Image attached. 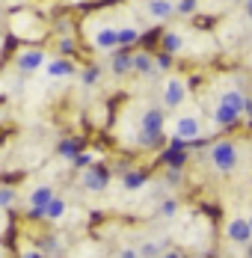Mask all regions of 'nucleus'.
Listing matches in <instances>:
<instances>
[{
	"label": "nucleus",
	"mask_w": 252,
	"mask_h": 258,
	"mask_svg": "<svg viewBox=\"0 0 252 258\" xmlns=\"http://www.w3.org/2000/svg\"><path fill=\"white\" fill-rule=\"evenodd\" d=\"M211 163L220 172H231L237 166V149H234V143H214L211 146Z\"/></svg>",
	"instance_id": "1"
},
{
	"label": "nucleus",
	"mask_w": 252,
	"mask_h": 258,
	"mask_svg": "<svg viewBox=\"0 0 252 258\" xmlns=\"http://www.w3.org/2000/svg\"><path fill=\"white\" fill-rule=\"evenodd\" d=\"M187 146H190L187 140L175 137V140H172V146H169V149L163 152V160H166V163H169L172 169H181V166H184V160H187V152H184Z\"/></svg>",
	"instance_id": "2"
},
{
	"label": "nucleus",
	"mask_w": 252,
	"mask_h": 258,
	"mask_svg": "<svg viewBox=\"0 0 252 258\" xmlns=\"http://www.w3.org/2000/svg\"><path fill=\"white\" fill-rule=\"evenodd\" d=\"M163 125H166V119H163V110H157V107H151L143 113V122H140V128L146 131V134H163Z\"/></svg>",
	"instance_id": "3"
},
{
	"label": "nucleus",
	"mask_w": 252,
	"mask_h": 258,
	"mask_svg": "<svg viewBox=\"0 0 252 258\" xmlns=\"http://www.w3.org/2000/svg\"><path fill=\"white\" fill-rule=\"evenodd\" d=\"M226 234H228V240H234V243H249V237H252L249 220H231Z\"/></svg>",
	"instance_id": "4"
},
{
	"label": "nucleus",
	"mask_w": 252,
	"mask_h": 258,
	"mask_svg": "<svg viewBox=\"0 0 252 258\" xmlns=\"http://www.w3.org/2000/svg\"><path fill=\"white\" fill-rule=\"evenodd\" d=\"M187 95V86L184 80H166V89H163V104L166 107H178Z\"/></svg>",
	"instance_id": "5"
},
{
	"label": "nucleus",
	"mask_w": 252,
	"mask_h": 258,
	"mask_svg": "<svg viewBox=\"0 0 252 258\" xmlns=\"http://www.w3.org/2000/svg\"><path fill=\"white\" fill-rule=\"evenodd\" d=\"M237 116H240V110H237V107H231V104H226V101H220L217 107H214V125L228 128V125H234V122H237Z\"/></svg>",
	"instance_id": "6"
},
{
	"label": "nucleus",
	"mask_w": 252,
	"mask_h": 258,
	"mask_svg": "<svg viewBox=\"0 0 252 258\" xmlns=\"http://www.w3.org/2000/svg\"><path fill=\"white\" fill-rule=\"evenodd\" d=\"M107 178H110V172H107L104 166H92V169L83 172V184H86V190H104V187H107Z\"/></svg>",
	"instance_id": "7"
},
{
	"label": "nucleus",
	"mask_w": 252,
	"mask_h": 258,
	"mask_svg": "<svg viewBox=\"0 0 252 258\" xmlns=\"http://www.w3.org/2000/svg\"><path fill=\"white\" fill-rule=\"evenodd\" d=\"M175 137H181V140H196L199 137V119H193V116H181L175 122Z\"/></svg>",
	"instance_id": "8"
},
{
	"label": "nucleus",
	"mask_w": 252,
	"mask_h": 258,
	"mask_svg": "<svg viewBox=\"0 0 252 258\" xmlns=\"http://www.w3.org/2000/svg\"><path fill=\"white\" fill-rule=\"evenodd\" d=\"M45 66V53L42 51H21L18 53V69L21 72H36Z\"/></svg>",
	"instance_id": "9"
},
{
	"label": "nucleus",
	"mask_w": 252,
	"mask_h": 258,
	"mask_svg": "<svg viewBox=\"0 0 252 258\" xmlns=\"http://www.w3.org/2000/svg\"><path fill=\"white\" fill-rule=\"evenodd\" d=\"M45 72H48V78L59 80V78H72V75H75V66L59 56V59H50L48 66H45Z\"/></svg>",
	"instance_id": "10"
},
{
	"label": "nucleus",
	"mask_w": 252,
	"mask_h": 258,
	"mask_svg": "<svg viewBox=\"0 0 252 258\" xmlns=\"http://www.w3.org/2000/svg\"><path fill=\"white\" fill-rule=\"evenodd\" d=\"M92 42H95L98 48H107V51H110V48L119 45V30H116V27H101L98 33L92 36Z\"/></svg>",
	"instance_id": "11"
},
{
	"label": "nucleus",
	"mask_w": 252,
	"mask_h": 258,
	"mask_svg": "<svg viewBox=\"0 0 252 258\" xmlns=\"http://www.w3.org/2000/svg\"><path fill=\"white\" fill-rule=\"evenodd\" d=\"M172 12H175V6L169 0H149V15L154 21H166Z\"/></svg>",
	"instance_id": "12"
},
{
	"label": "nucleus",
	"mask_w": 252,
	"mask_h": 258,
	"mask_svg": "<svg viewBox=\"0 0 252 258\" xmlns=\"http://www.w3.org/2000/svg\"><path fill=\"white\" fill-rule=\"evenodd\" d=\"M50 199H53V190H50V187H39V190H33V193H30V205L42 208V211L48 208Z\"/></svg>",
	"instance_id": "13"
},
{
	"label": "nucleus",
	"mask_w": 252,
	"mask_h": 258,
	"mask_svg": "<svg viewBox=\"0 0 252 258\" xmlns=\"http://www.w3.org/2000/svg\"><path fill=\"white\" fill-rule=\"evenodd\" d=\"M131 62H134V56L128 51H119V53H113V62L110 66H113L116 75H125V72H131Z\"/></svg>",
	"instance_id": "14"
},
{
	"label": "nucleus",
	"mask_w": 252,
	"mask_h": 258,
	"mask_svg": "<svg viewBox=\"0 0 252 258\" xmlns=\"http://www.w3.org/2000/svg\"><path fill=\"white\" fill-rule=\"evenodd\" d=\"M131 69H134V72H140V75H154L149 53H134V62H131Z\"/></svg>",
	"instance_id": "15"
},
{
	"label": "nucleus",
	"mask_w": 252,
	"mask_h": 258,
	"mask_svg": "<svg viewBox=\"0 0 252 258\" xmlns=\"http://www.w3.org/2000/svg\"><path fill=\"white\" fill-rule=\"evenodd\" d=\"M220 101H226V104H231V107H237L240 113L246 110V95L243 92H237V89H228V92H223V98Z\"/></svg>",
	"instance_id": "16"
},
{
	"label": "nucleus",
	"mask_w": 252,
	"mask_h": 258,
	"mask_svg": "<svg viewBox=\"0 0 252 258\" xmlns=\"http://www.w3.org/2000/svg\"><path fill=\"white\" fill-rule=\"evenodd\" d=\"M62 214H66V202L53 196L48 202V208H45V220H62Z\"/></svg>",
	"instance_id": "17"
},
{
	"label": "nucleus",
	"mask_w": 252,
	"mask_h": 258,
	"mask_svg": "<svg viewBox=\"0 0 252 258\" xmlns=\"http://www.w3.org/2000/svg\"><path fill=\"white\" fill-rule=\"evenodd\" d=\"M163 48H166L169 53L181 51V48H184V39H181V33H166V36H163Z\"/></svg>",
	"instance_id": "18"
},
{
	"label": "nucleus",
	"mask_w": 252,
	"mask_h": 258,
	"mask_svg": "<svg viewBox=\"0 0 252 258\" xmlns=\"http://www.w3.org/2000/svg\"><path fill=\"white\" fill-rule=\"evenodd\" d=\"M146 175H143V172H137V169H134V172H128L125 175V187L128 190H140V187H146Z\"/></svg>",
	"instance_id": "19"
},
{
	"label": "nucleus",
	"mask_w": 252,
	"mask_h": 258,
	"mask_svg": "<svg viewBox=\"0 0 252 258\" xmlns=\"http://www.w3.org/2000/svg\"><path fill=\"white\" fill-rule=\"evenodd\" d=\"M137 39H140V30H137V27H122V30H119V48H122V45H134Z\"/></svg>",
	"instance_id": "20"
},
{
	"label": "nucleus",
	"mask_w": 252,
	"mask_h": 258,
	"mask_svg": "<svg viewBox=\"0 0 252 258\" xmlns=\"http://www.w3.org/2000/svg\"><path fill=\"white\" fill-rule=\"evenodd\" d=\"M77 152H80V143H77V140H66V143H59V155L66 157V160H72Z\"/></svg>",
	"instance_id": "21"
},
{
	"label": "nucleus",
	"mask_w": 252,
	"mask_h": 258,
	"mask_svg": "<svg viewBox=\"0 0 252 258\" xmlns=\"http://www.w3.org/2000/svg\"><path fill=\"white\" fill-rule=\"evenodd\" d=\"M98 80H101V69H98V66H92V69H86V72H83V86H95Z\"/></svg>",
	"instance_id": "22"
},
{
	"label": "nucleus",
	"mask_w": 252,
	"mask_h": 258,
	"mask_svg": "<svg viewBox=\"0 0 252 258\" xmlns=\"http://www.w3.org/2000/svg\"><path fill=\"white\" fill-rule=\"evenodd\" d=\"M92 163V152H77L75 157H72V166H77V169H83V166H89Z\"/></svg>",
	"instance_id": "23"
},
{
	"label": "nucleus",
	"mask_w": 252,
	"mask_h": 258,
	"mask_svg": "<svg viewBox=\"0 0 252 258\" xmlns=\"http://www.w3.org/2000/svg\"><path fill=\"white\" fill-rule=\"evenodd\" d=\"M140 146H146V149H151V146H157L160 143V134H146V131H140Z\"/></svg>",
	"instance_id": "24"
},
{
	"label": "nucleus",
	"mask_w": 252,
	"mask_h": 258,
	"mask_svg": "<svg viewBox=\"0 0 252 258\" xmlns=\"http://www.w3.org/2000/svg\"><path fill=\"white\" fill-rule=\"evenodd\" d=\"M42 252H45V255H56V252H59V240H56V237H45V240H42Z\"/></svg>",
	"instance_id": "25"
},
{
	"label": "nucleus",
	"mask_w": 252,
	"mask_h": 258,
	"mask_svg": "<svg viewBox=\"0 0 252 258\" xmlns=\"http://www.w3.org/2000/svg\"><path fill=\"white\" fill-rule=\"evenodd\" d=\"M196 6H199L196 0H181V3H178L175 9L181 12V15H193V12H196Z\"/></svg>",
	"instance_id": "26"
},
{
	"label": "nucleus",
	"mask_w": 252,
	"mask_h": 258,
	"mask_svg": "<svg viewBox=\"0 0 252 258\" xmlns=\"http://www.w3.org/2000/svg\"><path fill=\"white\" fill-rule=\"evenodd\" d=\"M12 202H15V190L3 187V190H0V208H9Z\"/></svg>",
	"instance_id": "27"
},
{
	"label": "nucleus",
	"mask_w": 252,
	"mask_h": 258,
	"mask_svg": "<svg viewBox=\"0 0 252 258\" xmlns=\"http://www.w3.org/2000/svg\"><path fill=\"white\" fill-rule=\"evenodd\" d=\"M169 66H172V56H169V51L160 53V56H157V69H163V72H166Z\"/></svg>",
	"instance_id": "28"
},
{
	"label": "nucleus",
	"mask_w": 252,
	"mask_h": 258,
	"mask_svg": "<svg viewBox=\"0 0 252 258\" xmlns=\"http://www.w3.org/2000/svg\"><path fill=\"white\" fill-rule=\"evenodd\" d=\"M160 249H157V243H143L140 246V255H157Z\"/></svg>",
	"instance_id": "29"
},
{
	"label": "nucleus",
	"mask_w": 252,
	"mask_h": 258,
	"mask_svg": "<svg viewBox=\"0 0 252 258\" xmlns=\"http://www.w3.org/2000/svg\"><path fill=\"white\" fill-rule=\"evenodd\" d=\"M160 211H163L166 217H172V214H175V211H178V205H175V202H172V199H166V202L160 205Z\"/></svg>",
	"instance_id": "30"
},
{
	"label": "nucleus",
	"mask_w": 252,
	"mask_h": 258,
	"mask_svg": "<svg viewBox=\"0 0 252 258\" xmlns=\"http://www.w3.org/2000/svg\"><path fill=\"white\" fill-rule=\"evenodd\" d=\"M72 48H75V42H72V39H62V42H59V51H72Z\"/></svg>",
	"instance_id": "31"
},
{
	"label": "nucleus",
	"mask_w": 252,
	"mask_h": 258,
	"mask_svg": "<svg viewBox=\"0 0 252 258\" xmlns=\"http://www.w3.org/2000/svg\"><path fill=\"white\" fill-rule=\"evenodd\" d=\"M246 18H252V0H246Z\"/></svg>",
	"instance_id": "32"
},
{
	"label": "nucleus",
	"mask_w": 252,
	"mask_h": 258,
	"mask_svg": "<svg viewBox=\"0 0 252 258\" xmlns=\"http://www.w3.org/2000/svg\"><path fill=\"white\" fill-rule=\"evenodd\" d=\"M246 252H249V255H252V243H249V249H246Z\"/></svg>",
	"instance_id": "33"
},
{
	"label": "nucleus",
	"mask_w": 252,
	"mask_h": 258,
	"mask_svg": "<svg viewBox=\"0 0 252 258\" xmlns=\"http://www.w3.org/2000/svg\"><path fill=\"white\" fill-rule=\"evenodd\" d=\"M231 3H240V0H231Z\"/></svg>",
	"instance_id": "34"
},
{
	"label": "nucleus",
	"mask_w": 252,
	"mask_h": 258,
	"mask_svg": "<svg viewBox=\"0 0 252 258\" xmlns=\"http://www.w3.org/2000/svg\"><path fill=\"white\" fill-rule=\"evenodd\" d=\"M249 226H252V217H249Z\"/></svg>",
	"instance_id": "35"
}]
</instances>
